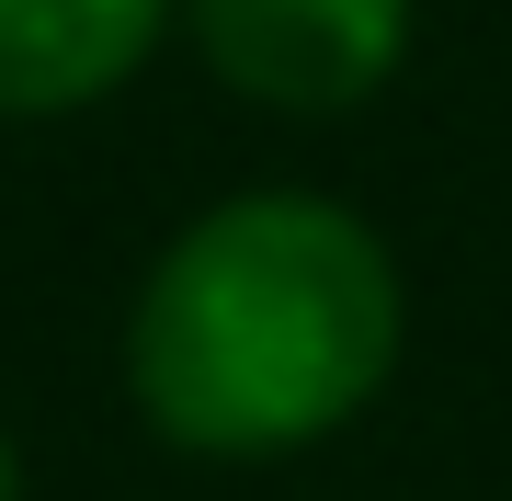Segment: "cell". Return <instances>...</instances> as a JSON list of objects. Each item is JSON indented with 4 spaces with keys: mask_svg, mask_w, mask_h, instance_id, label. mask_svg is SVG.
<instances>
[{
    "mask_svg": "<svg viewBox=\"0 0 512 501\" xmlns=\"http://www.w3.org/2000/svg\"><path fill=\"white\" fill-rule=\"evenodd\" d=\"M399 365V262L330 194H228L148 262L126 388L183 456H296Z\"/></svg>",
    "mask_w": 512,
    "mask_h": 501,
    "instance_id": "obj_1",
    "label": "cell"
},
{
    "mask_svg": "<svg viewBox=\"0 0 512 501\" xmlns=\"http://www.w3.org/2000/svg\"><path fill=\"white\" fill-rule=\"evenodd\" d=\"M205 69L274 114H353L410 57V0H183Z\"/></svg>",
    "mask_w": 512,
    "mask_h": 501,
    "instance_id": "obj_2",
    "label": "cell"
},
{
    "mask_svg": "<svg viewBox=\"0 0 512 501\" xmlns=\"http://www.w3.org/2000/svg\"><path fill=\"white\" fill-rule=\"evenodd\" d=\"M183 0H0V126L126 92Z\"/></svg>",
    "mask_w": 512,
    "mask_h": 501,
    "instance_id": "obj_3",
    "label": "cell"
},
{
    "mask_svg": "<svg viewBox=\"0 0 512 501\" xmlns=\"http://www.w3.org/2000/svg\"><path fill=\"white\" fill-rule=\"evenodd\" d=\"M0 501H23V456H12V433H0Z\"/></svg>",
    "mask_w": 512,
    "mask_h": 501,
    "instance_id": "obj_4",
    "label": "cell"
}]
</instances>
